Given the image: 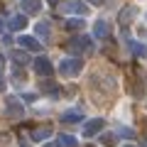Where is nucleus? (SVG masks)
<instances>
[{"label": "nucleus", "mask_w": 147, "mask_h": 147, "mask_svg": "<svg viewBox=\"0 0 147 147\" xmlns=\"http://www.w3.org/2000/svg\"><path fill=\"white\" fill-rule=\"evenodd\" d=\"M81 69H84V59L81 57H69V59H61L59 64V74L66 76V79H74V76H79Z\"/></svg>", "instance_id": "f257e3e1"}, {"label": "nucleus", "mask_w": 147, "mask_h": 147, "mask_svg": "<svg viewBox=\"0 0 147 147\" xmlns=\"http://www.w3.org/2000/svg\"><path fill=\"white\" fill-rule=\"evenodd\" d=\"M66 49L74 54V57H81L84 52H88V49H91V37H86V34H79V37H74V39H69Z\"/></svg>", "instance_id": "f03ea898"}, {"label": "nucleus", "mask_w": 147, "mask_h": 147, "mask_svg": "<svg viewBox=\"0 0 147 147\" xmlns=\"http://www.w3.org/2000/svg\"><path fill=\"white\" fill-rule=\"evenodd\" d=\"M5 115L12 118V120H20L25 115V108H22V100L17 98H7V105H5Z\"/></svg>", "instance_id": "7ed1b4c3"}, {"label": "nucleus", "mask_w": 147, "mask_h": 147, "mask_svg": "<svg viewBox=\"0 0 147 147\" xmlns=\"http://www.w3.org/2000/svg\"><path fill=\"white\" fill-rule=\"evenodd\" d=\"M61 10L69 12V15H81V17H84L86 12H88V5L81 3V0H69V3H64V5H61Z\"/></svg>", "instance_id": "20e7f679"}, {"label": "nucleus", "mask_w": 147, "mask_h": 147, "mask_svg": "<svg viewBox=\"0 0 147 147\" xmlns=\"http://www.w3.org/2000/svg\"><path fill=\"white\" fill-rule=\"evenodd\" d=\"M34 71L39 74V76H44V79H49L54 74V66H52V61H49L47 57H37L34 59Z\"/></svg>", "instance_id": "39448f33"}, {"label": "nucleus", "mask_w": 147, "mask_h": 147, "mask_svg": "<svg viewBox=\"0 0 147 147\" xmlns=\"http://www.w3.org/2000/svg\"><path fill=\"white\" fill-rule=\"evenodd\" d=\"M17 44H20L22 49H27V52H39V49H42V42H39L37 37H30V34H20L17 37Z\"/></svg>", "instance_id": "423d86ee"}, {"label": "nucleus", "mask_w": 147, "mask_h": 147, "mask_svg": "<svg viewBox=\"0 0 147 147\" xmlns=\"http://www.w3.org/2000/svg\"><path fill=\"white\" fill-rule=\"evenodd\" d=\"M103 125H105L103 118H93V120H88V123L84 125V137H93V135H98V132L103 130Z\"/></svg>", "instance_id": "0eeeda50"}, {"label": "nucleus", "mask_w": 147, "mask_h": 147, "mask_svg": "<svg viewBox=\"0 0 147 147\" xmlns=\"http://www.w3.org/2000/svg\"><path fill=\"white\" fill-rule=\"evenodd\" d=\"M25 27H27V15H25V12L12 15L10 20H7V30H12V32H22Z\"/></svg>", "instance_id": "6e6552de"}, {"label": "nucleus", "mask_w": 147, "mask_h": 147, "mask_svg": "<svg viewBox=\"0 0 147 147\" xmlns=\"http://www.w3.org/2000/svg\"><path fill=\"white\" fill-rule=\"evenodd\" d=\"M20 10L25 12V15H37V12L42 10V0H22Z\"/></svg>", "instance_id": "1a4fd4ad"}, {"label": "nucleus", "mask_w": 147, "mask_h": 147, "mask_svg": "<svg viewBox=\"0 0 147 147\" xmlns=\"http://www.w3.org/2000/svg\"><path fill=\"white\" fill-rule=\"evenodd\" d=\"M93 37H98V39H108V37H110V25L105 20H98L93 25Z\"/></svg>", "instance_id": "9d476101"}, {"label": "nucleus", "mask_w": 147, "mask_h": 147, "mask_svg": "<svg viewBox=\"0 0 147 147\" xmlns=\"http://www.w3.org/2000/svg\"><path fill=\"white\" fill-rule=\"evenodd\" d=\"M34 32H37V37H42V42H49V37H52V27H49L47 20L37 22V25H34Z\"/></svg>", "instance_id": "9b49d317"}, {"label": "nucleus", "mask_w": 147, "mask_h": 147, "mask_svg": "<svg viewBox=\"0 0 147 147\" xmlns=\"http://www.w3.org/2000/svg\"><path fill=\"white\" fill-rule=\"evenodd\" d=\"M135 15H137V7H135V5H127V7H123V10H120L118 22H120V25H127V22H130Z\"/></svg>", "instance_id": "f8f14e48"}, {"label": "nucleus", "mask_w": 147, "mask_h": 147, "mask_svg": "<svg viewBox=\"0 0 147 147\" xmlns=\"http://www.w3.org/2000/svg\"><path fill=\"white\" fill-rule=\"evenodd\" d=\"M127 44H130V52L135 54V57H140V59L147 57V44L137 42V39H127Z\"/></svg>", "instance_id": "ddd939ff"}, {"label": "nucleus", "mask_w": 147, "mask_h": 147, "mask_svg": "<svg viewBox=\"0 0 147 147\" xmlns=\"http://www.w3.org/2000/svg\"><path fill=\"white\" fill-rule=\"evenodd\" d=\"M10 59L17 64V66H25V64H30V57H27V49H22V47H20V49H15V52L10 54Z\"/></svg>", "instance_id": "4468645a"}, {"label": "nucleus", "mask_w": 147, "mask_h": 147, "mask_svg": "<svg viewBox=\"0 0 147 147\" xmlns=\"http://www.w3.org/2000/svg\"><path fill=\"white\" fill-rule=\"evenodd\" d=\"M49 135H52V127H49V125H42V127H34V130H32V140H34V142L47 140Z\"/></svg>", "instance_id": "2eb2a0df"}, {"label": "nucleus", "mask_w": 147, "mask_h": 147, "mask_svg": "<svg viewBox=\"0 0 147 147\" xmlns=\"http://www.w3.org/2000/svg\"><path fill=\"white\" fill-rule=\"evenodd\" d=\"M84 120V113L81 110H66L61 115V123H81Z\"/></svg>", "instance_id": "dca6fc26"}, {"label": "nucleus", "mask_w": 147, "mask_h": 147, "mask_svg": "<svg viewBox=\"0 0 147 147\" xmlns=\"http://www.w3.org/2000/svg\"><path fill=\"white\" fill-rule=\"evenodd\" d=\"M84 25H86V22H84V17H71V20H69L66 22V30H74V32H76V30H84Z\"/></svg>", "instance_id": "f3484780"}, {"label": "nucleus", "mask_w": 147, "mask_h": 147, "mask_svg": "<svg viewBox=\"0 0 147 147\" xmlns=\"http://www.w3.org/2000/svg\"><path fill=\"white\" fill-rule=\"evenodd\" d=\"M115 142H118V135H115V132H103V135H100V145L113 147Z\"/></svg>", "instance_id": "a211bd4d"}, {"label": "nucleus", "mask_w": 147, "mask_h": 147, "mask_svg": "<svg viewBox=\"0 0 147 147\" xmlns=\"http://www.w3.org/2000/svg\"><path fill=\"white\" fill-rule=\"evenodd\" d=\"M59 142H61L64 147H76V145H79L74 135H59Z\"/></svg>", "instance_id": "6ab92c4d"}, {"label": "nucleus", "mask_w": 147, "mask_h": 147, "mask_svg": "<svg viewBox=\"0 0 147 147\" xmlns=\"http://www.w3.org/2000/svg\"><path fill=\"white\" fill-rule=\"evenodd\" d=\"M115 135H120V137H135V132H132L130 127H125V125H118Z\"/></svg>", "instance_id": "aec40b11"}, {"label": "nucleus", "mask_w": 147, "mask_h": 147, "mask_svg": "<svg viewBox=\"0 0 147 147\" xmlns=\"http://www.w3.org/2000/svg\"><path fill=\"white\" fill-rule=\"evenodd\" d=\"M42 91H47V93H57V86H54L52 81H44V84H42Z\"/></svg>", "instance_id": "412c9836"}, {"label": "nucleus", "mask_w": 147, "mask_h": 147, "mask_svg": "<svg viewBox=\"0 0 147 147\" xmlns=\"http://www.w3.org/2000/svg\"><path fill=\"white\" fill-rule=\"evenodd\" d=\"M5 88V74H3V66H0V91Z\"/></svg>", "instance_id": "4be33fe9"}, {"label": "nucleus", "mask_w": 147, "mask_h": 147, "mask_svg": "<svg viewBox=\"0 0 147 147\" xmlns=\"http://www.w3.org/2000/svg\"><path fill=\"white\" fill-rule=\"evenodd\" d=\"M22 98H25V100H27V103H32V100H34V98H37V96H34V93H25V96H22Z\"/></svg>", "instance_id": "5701e85b"}, {"label": "nucleus", "mask_w": 147, "mask_h": 147, "mask_svg": "<svg viewBox=\"0 0 147 147\" xmlns=\"http://www.w3.org/2000/svg\"><path fill=\"white\" fill-rule=\"evenodd\" d=\"M44 147H64V145L57 140V142H44Z\"/></svg>", "instance_id": "b1692460"}, {"label": "nucleus", "mask_w": 147, "mask_h": 147, "mask_svg": "<svg viewBox=\"0 0 147 147\" xmlns=\"http://www.w3.org/2000/svg\"><path fill=\"white\" fill-rule=\"evenodd\" d=\"M86 3H91V5H103L105 0H86Z\"/></svg>", "instance_id": "393cba45"}, {"label": "nucleus", "mask_w": 147, "mask_h": 147, "mask_svg": "<svg viewBox=\"0 0 147 147\" xmlns=\"http://www.w3.org/2000/svg\"><path fill=\"white\" fill-rule=\"evenodd\" d=\"M20 147H30V145H27V142H20Z\"/></svg>", "instance_id": "a878e982"}, {"label": "nucleus", "mask_w": 147, "mask_h": 147, "mask_svg": "<svg viewBox=\"0 0 147 147\" xmlns=\"http://www.w3.org/2000/svg\"><path fill=\"white\" fill-rule=\"evenodd\" d=\"M123 147H135V145H123Z\"/></svg>", "instance_id": "bb28decb"}, {"label": "nucleus", "mask_w": 147, "mask_h": 147, "mask_svg": "<svg viewBox=\"0 0 147 147\" xmlns=\"http://www.w3.org/2000/svg\"><path fill=\"white\" fill-rule=\"evenodd\" d=\"M145 147H147V140H145Z\"/></svg>", "instance_id": "cd10ccee"}, {"label": "nucleus", "mask_w": 147, "mask_h": 147, "mask_svg": "<svg viewBox=\"0 0 147 147\" xmlns=\"http://www.w3.org/2000/svg\"><path fill=\"white\" fill-rule=\"evenodd\" d=\"M0 30H3V25H0Z\"/></svg>", "instance_id": "c85d7f7f"}, {"label": "nucleus", "mask_w": 147, "mask_h": 147, "mask_svg": "<svg viewBox=\"0 0 147 147\" xmlns=\"http://www.w3.org/2000/svg\"><path fill=\"white\" fill-rule=\"evenodd\" d=\"M145 17H147V15H145Z\"/></svg>", "instance_id": "c756f323"}]
</instances>
